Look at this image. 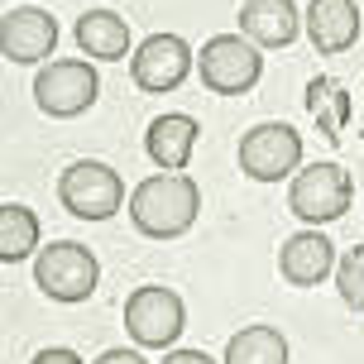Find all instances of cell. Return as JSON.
Masks as SVG:
<instances>
[{"mask_svg":"<svg viewBox=\"0 0 364 364\" xmlns=\"http://www.w3.org/2000/svg\"><path fill=\"white\" fill-rule=\"evenodd\" d=\"M201 187L187 173H159L129 192V220L149 240H178L197 225Z\"/></svg>","mask_w":364,"mask_h":364,"instance_id":"6da1fadb","label":"cell"},{"mask_svg":"<svg viewBox=\"0 0 364 364\" xmlns=\"http://www.w3.org/2000/svg\"><path fill=\"white\" fill-rule=\"evenodd\" d=\"M197 73L201 87L216 91V96H245L264 77V58H259V43L250 34H216L201 43Z\"/></svg>","mask_w":364,"mask_h":364,"instance_id":"7a4b0ae2","label":"cell"},{"mask_svg":"<svg viewBox=\"0 0 364 364\" xmlns=\"http://www.w3.org/2000/svg\"><path fill=\"white\" fill-rule=\"evenodd\" d=\"M58 201H63L68 216H77V220H110L125 206V182H120V173L110 164L77 159V164H68L63 178H58Z\"/></svg>","mask_w":364,"mask_h":364,"instance_id":"3957f363","label":"cell"},{"mask_svg":"<svg viewBox=\"0 0 364 364\" xmlns=\"http://www.w3.org/2000/svg\"><path fill=\"white\" fill-rule=\"evenodd\" d=\"M34 283L53 302H87L91 292H96V283H101V264H96V255H91L87 245L53 240L34 259Z\"/></svg>","mask_w":364,"mask_h":364,"instance_id":"277c9868","label":"cell"},{"mask_svg":"<svg viewBox=\"0 0 364 364\" xmlns=\"http://www.w3.org/2000/svg\"><path fill=\"white\" fill-rule=\"evenodd\" d=\"M96 91H101V77H96V68L87 58H53L34 77V101L53 120H73V115L91 110L96 106Z\"/></svg>","mask_w":364,"mask_h":364,"instance_id":"5b68a950","label":"cell"},{"mask_svg":"<svg viewBox=\"0 0 364 364\" xmlns=\"http://www.w3.org/2000/svg\"><path fill=\"white\" fill-rule=\"evenodd\" d=\"M350 197H355V182L341 164H311L302 173H292L288 187V211L307 225H326V220H341L350 211Z\"/></svg>","mask_w":364,"mask_h":364,"instance_id":"8992f818","label":"cell"},{"mask_svg":"<svg viewBox=\"0 0 364 364\" xmlns=\"http://www.w3.org/2000/svg\"><path fill=\"white\" fill-rule=\"evenodd\" d=\"M182 321H187V307L173 288L149 283V288H134L125 297V331L144 350H168L182 336Z\"/></svg>","mask_w":364,"mask_h":364,"instance_id":"52a82bcc","label":"cell"},{"mask_svg":"<svg viewBox=\"0 0 364 364\" xmlns=\"http://www.w3.org/2000/svg\"><path fill=\"white\" fill-rule=\"evenodd\" d=\"M302 168V134L292 125H278V120H264V125L245 129L240 139V173L255 182H278L292 178Z\"/></svg>","mask_w":364,"mask_h":364,"instance_id":"ba28073f","label":"cell"},{"mask_svg":"<svg viewBox=\"0 0 364 364\" xmlns=\"http://www.w3.org/2000/svg\"><path fill=\"white\" fill-rule=\"evenodd\" d=\"M53 48H58V19L48 10H38V5L5 10V19H0V53L10 63L29 68V63L53 58Z\"/></svg>","mask_w":364,"mask_h":364,"instance_id":"9c48e42d","label":"cell"},{"mask_svg":"<svg viewBox=\"0 0 364 364\" xmlns=\"http://www.w3.org/2000/svg\"><path fill=\"white\" fill-rule=\"evenodd\" d=\"M129 73L139 91H173L192 73V48L178 34H149L129 58Z\"/></svg>","mask_w":364,"mask_h":364,"instance_id":"30bf717a","label":"cell"},{"mask_svg":"<svg viewBox=\"0 0 364 364\" xmlns=\"http://www.w3.org/2000/svg\"><path fill=\"white\" fill-rule=\"evenodd\" d=\"M331 269H336V245H331L316 225L288 235V240H283V250H278V273L288 278L292 288H316Z\"/></svg>","mask_w":364,"mask_h":364,"instance_id":"8fae6325","label":"cell"},{"mask_svg":"<svg viewBox=\"0 0 364 364\" xmlns=\"http://www.w3.org/2000/svg\"><path fill=\"white\" fill-rule=\"evenodd\" d=\"M307 29L292 0H245L240 5V34H250L259 48H288Z\"/></svg>","mask_w":364,"mask_h":364,"instance_id":"7c38bea8","label":"cell"},{"mask_svg":"<svg viewBox=\"0 0 364 364\" xmlns=\"http://www.w3.org/2000/svg\"><path fill=\"white\" fill-rule=\"evenodd\" d=\"M307 38L316 53H346L360 38V5L355 0H311L307 5Z\"/></svg>","mask_w":364,"mask_h":364,"instance_id":"4fadbf2b","label":"cell"},{"mask_svg":"<svg viewBox=\"0 0 364 364\" xmlns=\"http://www.w3.org/2000/svg\"><path fill=\"white\" fill-rule=\"evenodd\" d=\"M197 134H201V125L192 120V115H182V110H168V115H159V120L149 125L144 149H149V159L164 168V173H182V168L192 164Z\"/></svg>","mask_w":364,"mask_h":364,"instance_id":"5bb4252c","label":"cell"},{"mask_svg":"<svg viewBox=\"0 0 364 364\" xmlns=\"http://www.w3.org/2000/svg\"><path fill=\"white\" fill-rule=\"evenodd\" d=\"M77 48L101 63H120L129 53V24L115 10H87L77 19Z\"/></svg>","mask_w":364,"mask_h":364,"instance_id":"9a60e30c","label":"cell"},{"mask_svg":"<svg viewBox=\"0 0 364 364\" xmlns=\"http://www.w3.org/2000/svg\"><path fill=\"white\" fill-rule=\"evenodd\" d=\"M225 364H288V341L278 326H245L230 336Z\"/></svg>","mask_w":364,"mask_h":364,"instance_id":"2e32d148","label":"cell"},{"mask_svg":"<svg viewBox=\"0 0 364 364\" xmlns=\"http://www.w3.org/2000/svg\"><path fill=\"white\" fill-rule=\"evenodd\" d=\"M38 250V216L19 201H5L0 206V259L5 264H19Z\"/></svg>","mask_w":364,"mask_h":364,"instance_id":"e0dca14e","label":"cell"},{"mask_svg":"<svg viewBox=\"0 0 364 364\" xmlns=\"http://www.w3.org/2000/svg\"><path fill=\"white\" fill-rule=\"evenodd\" d=\"M307 110L316 115V125L326 139H341L346 134V120H350V96L336 77H311L307 87Z\"/></svg>","mask_w":364,"mask_h":364,"instance_id":"ac0fdd59","label":"cell"},{"mask_svg":"<svg viewBox=\"0 0 364 364\" xmlns=\"http://www.w3.org/2000/svg\"><path fill=\"white\" fill-rule=\"evenodd\" d=\"M336 288L346 297V307L364 311V245H355V250L336 264Z\"/></svg>","mask_w":364,"mask_h":364,"instance_id":"d6986e66","label":"cell"},{"mask_svg":"<svg viewBox=\"0 0 364 364\" xmlns=\"http://www.w3.org/2000/svg\"><path fill=\"white\" fill-rule=\"evenodd\" d=\"M29 364H82V355H77V350H68V346H48V350H38Z\"/></svg>","mask_w":364,"mask_h":364,"instance_id":"ffe728a7","label":"cell"},{"mask_svg":"<svg viewBox=\"0 0 364 364\" xmlns=\"http://www.w3.org/2000/svg\"><path fill=\"white\" fill-rule=\"evenodd\" d=\"M164 364H216V360H211L206 350H173Z\"/></svg>","mask_w":364,"mask_h":364,"instance_id":"44dd1931","label":"cell"},{"mask_svg":"<svg viewBox=\"0 0 364 364\" xmlns=\"http://www.w3.org/2000/svg\"><path fill=\"white\" fill-rule=\"evenodd\" d=\"M96 364H149V360L139 355V350H106Z\"/></svg>","mask_w":364,"mask_h":364,"instance_id":"7402d4cb","label":"cell"}]
</instances>
